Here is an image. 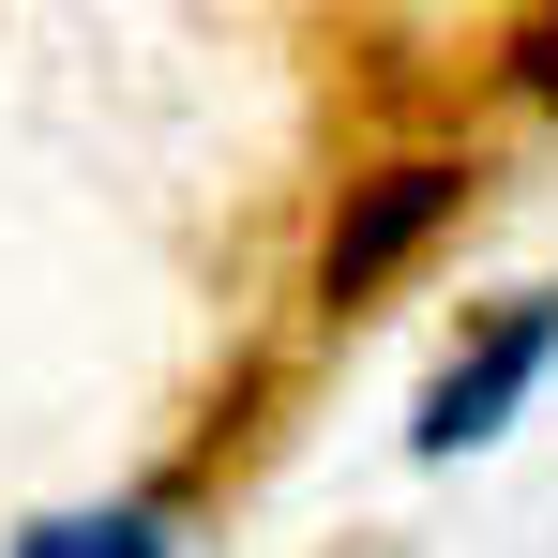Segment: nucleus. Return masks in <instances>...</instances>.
I'll return each mask as SVG.
<instances>
[{
    "instance_id": "nucleus-1",
    "label": "nucleus",
    "mask_w": 558,
    "mask_h": 558,
    "mask_svg": "<svg viewBox=\"0 0 558 558\" xmlns=\"http://www.w3.org/2000/svg\"><path fill=\"white\" fill-rule=\"evenodd\" d=\"M558 377V302L529 287V302H498L483 332H468L453 363L423 377V408H408V453L423 468H453V453H483V438H513V408Z\"/></svg>"
},
{
    "instance_id": "nucleus-3",
    "label": "nucleus",
    "mask_w": 558,
    "mask_h": 558,
    "mask_svg": "<svg viewBox=\"0 0 558 558\" xmlns=\"http://www.w3.org/2000/svg\"><path fill=\"white\" fill-rule=\"evenodd\" d=\"M15 558H182V513H167V498H121V513H46Z\"/></svg>"
},
{
    "instance_id": "nucleus-4",
    "label": "nucleus",
    "mask_w": 558,
    "mask_h": 558,
    "mask_svg": "<svg viewBox=\"0 0 558 558\" xmlns=\"http://www.w3.org/2000/svg\"><path fill=\"white\" fill-rule=\"evenodd\" d=\"M513 92H529V106H558V0L513 31Z\"/></svg>"
},
{
    "instance_id": "nucleus-2",
    "label": "nucleus",
    "mask_w": 558,
    "mask_h": 558,
    "mask_svg": "<svg viewBox=\"0 0 558 558\" xmlns=\"http://www.w3.org/2000/svg\"><path fill=\"white\" fill-rule=\"evenodd\" d=\"M468 211V167L453 151H408V167H377L348 211H332V242H317V302H377V287L408 272L438 227Z\"/></svg>"
}]
</instances>
